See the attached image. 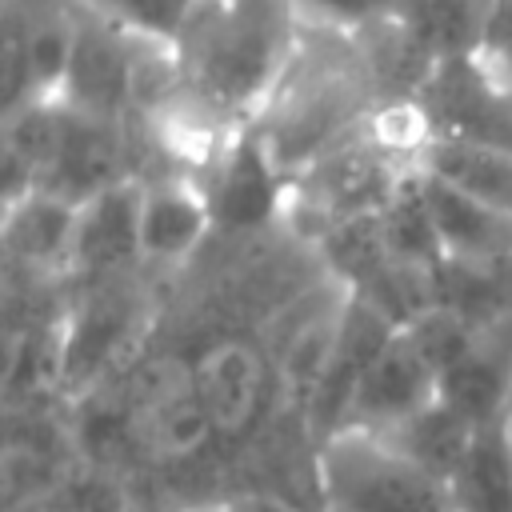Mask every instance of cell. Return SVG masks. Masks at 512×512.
<instances>
[{
  "label": "cell",
  "instance_id": "obj_12",
  "mask_svg": "<svg viewBox=\"0 0 512 512\" xmlns=\"http://www.w3.org/2000/svg\"><path fill=\"white\" fill-rule=\"evenodd\" d=\"M212 212L192 176H156L144 180L140 204V256L144 264L172 272L188 264L212 236Z\"/></svg>",
  "mask_w": 512,
  "mask_h": 512
},
{
  "label": "cell",
  "instance_id": "obj_4",
  "mask_svg": "<svg viewBox=\"0 0 512 512\" xmlns=\"http://www.w3.org/2000/svg\"><path fill=\"white\" fill-rule=\"evenodd\" d=\"M320 512H452L448 484L384 432L336 428L316 448Z\"/></svg>",
  "mask_w": 512,
  "mask_h": 512
},
{
  "label": "cell",
  "instance_id": "obj_8",
  "mask_svg": "<svg viewBox=\"0 0 512 512\" xmlns=\"http://www.w3.org/2000/svg\"><path fill=\"white\" fill-rule=\"evenodd\" d=\"M136 40L80 8H72V48L56 96L88 116L128 120L132 112Z\"/></svg>",
  "mask_w": 512,
  "mask_h": 512
},
{
  "label": "cell",
  "instance_id": "obj_15",
  "mask_svg": "<svg viewBox=\"0 0 512 512\" xmlns=\"http://www.w3.org/2000/svg\"><path fill=\"white\" fill-rule=\"evenodd\" d=\"M452 512H512V416L476 424L452 476Z\"/></svg>",
  "mask_w": 512,
  "mask_h": 512
},
{
  "label": "cell",
  "instance_id": "obj_2",
  "mask_svg": "<svg viewBox=\"0 0 512 512\" xmlns=\"http://www.w3.org/2000/svg\"><path fill=\"white\" fill-rule=\"evenodd\" d=\"M304 24L296 0H200L172 44L176 96L224 132L252 128L284 80Z\"/></svg>",
  "mask_w": 512,
  "mask_h": 512
},
{
  "label": "cell",
  "instance_id": "obj_10",
  "mask_svg": "<svg viewBox=\"0 0 512 512\" xmlns=\"http://www.w3.org/2000/svg\"><path fill=\"white\" fill-rule=\"evenodd\" d=\"M140 204H144V180H120L80 204L72 260H68L72 284H92V280L120 276L144 264Z\"/></svg>",
  "mask_w": 512,
  "mask_h": 512
},
{
  "label": "cell",
  "instance_id": "obj_18",
  "mask_svg": "<svg viewBox=\"0 0 512 512\" xmlns=\"http://www.w3.org/2000/svg\"><path fill=\"white\" fill-rule=\"evenodd\" d=\"M68 4L128 32L132 40L176 44V36L184 32V24L200 0H68Z\"/></svg>",
  "mask_w": 512,
  "mask_h": 512
},
{
  "label": "cell",
  "instance_id": "obj_6",
  "mask_svg": "<svg viewBox=\"0 0 512 512\" xmlns=\"http://www.w3.org/2000/svg\"><path fill=\"white\" fill-rule=\"evenodd\" d=\"M412 100L432 136L512 148V84L480 48L440 60Z\"/></svg>",
  "mask_w": 512,
  "mask_h": 512
},
{
  "label": "cell",
  "instance_id": "obj_19",
  "mask_svg": "<svg viewBox=\"0 0 512 512\" xmlns=\"http://www.w3.org/2000/svg\"><path fill=\"white\" fill-rule=\"evenodd\" d=\"M480 52L512 84V0H492L488 4V24H484Z\"/></svg>",
  "mask_w": 512,
  "mask_h": 512
},
{
  "label": "cell",
  "instance_id": "obj_7",
  "mask_svg": "<svg viewBox=\"0 0 512 512\" xmlns=\"http://www.w3.org/2000/svg\"><path fill=\"white\" fill-rule=\"evenodd\" d=\"M196 184L208 200L216 232H260L288 216L292 180L256 128L236 132Z\"/></svg>",
  "mask_w": 512,
  "mask_h": 512
},
{
  "label": "cell",
  "instance_id": "obj_16",
  "mask_svg": "<svg viewBox=\"0 0 512 512\" xmlns=\"http://www.w3.org/2000/svg\"><path fill=\"white\" fill-rule=\"evenodd\" d=\"M420 172L512 216V148L432 136L420 152Z\"/></svg>",
  "mask_w": 512,
  "mask_h": 512
},
{
  "label": "cell",
  "instance_id": "obj_1",
  "mask_svg": "<svg viewBox=\"0 0 512 512\" xmlns=\"http://www.w3.org/2000/svg\"><path fill=\"white\" fill-rule=\"evenodd\" d=\"M352 288L288 216L260 232H212L164 272L132 352L68 400V444L116 476L136 512L220 508L272 492L316 496V396Z\"/></svg>",
  "mask_w": 512,
  "mask_h": 512
},
{
  "label": "cell",
  "instance_id": "obj_5",
  "mask_svg": "<svg viewBox=\"0 0 512 512\" xmlns=\"http://www.w3.org/2000/svg\"><path fill=\"white\" fill-rule=\"evenodd\" d=\"M416 172V164L400 160L380 136L364 124L348 140L320 152L308 168L292 176L288 192V224L308 240H320L332 224L376 216L396 188Z\"/></svg>",
  "mask_w": 512,
  "mask_h": 512
},
{
  "label": "cell",
  "instance_id": "obj_9",
  "mask_svg": "<svg viewBox=\"0 0 512 512\" xmlns=\"http://www.w3.org/2000/svg\"><path fill=\"white\" fill-rule=\"evenodd\" d=\"M436 368L420 356V348L408 340L404 328L388 336V344L376 352V360L364 368L360 384L352 388L344 416L336 428H368V432H388L424 404L436 400Z\"/></svg>",
  "mask_w": 512,
  "mask_h": 512
},
{
  "label": "cell",
  "instance_id": "obj_20",
  "mask_svg": "<svg viewBox=\"0 0 512 512\" xmlns=\"http://www.w3.org/2000/svg\"><path fill=\"white\" fill-rule=\"evenodd\" d=\"M224 512H304L300 504L284 500V496H272V492H248V496H236L228 504H220Z\"/></svg>",
  "mask_w": 512,
  "mask_h": 512
},
{
  "label": "cell",
  "instance_id": "obj_3",
  "mask_svg": "<svg viewBox=\"0 0 512 512\" xmlns=\"http://www.w3.org/2000/svg\"><path fill=\"white\" fill-rule=\"evenodd\" d=\"M380 104L384 96L360 32L308 20L284 80L252 128L292 180L320 152L364 128Z\"/></svg>",
  "mask_w": 512,
  "mask_h": 512
},
{
  "label": "cell",
  "instance_id": "obj_14",
  "mask_svg": "<svg viewBox=\"0 0 512 512\" xmlns=\"http://www.w3.org/2000/svg\"><path fill=\"white\" fill-rule=\"evenodd\" d=\"M76 212L80 204L32 188L16 204L4 208V252L8 264L24 276H60L68 280L72 260V236H76Z\"/></svg>",
  "mask_w": 512,
  "mask_h": 512
},
{
  "label": "cell",
  "instance_id": "obj_17",
  "mask_svg": "<svg viewBox=\"0 0 512 512\" xmlns=\"http://www.w3.org/2000/svg\"><path fill=\"white\" fill-rule=\"evenodd\" d=\"M384 436L392 444H400L416 464H424L432 476H440L448 484V476H452V468H456V460H460V452H464V444L472 436V424L436 396L432 404H424L420 412H412L408 420L388 428Z\"/></svg>",
  "mask_w": 512,
  "mask_h": 512
},
{
  "label": "cell",
  "instance_id": "obj_13",
  "mask_svg": "<svg viewBox=\"0 0 512 512\" xmlns=\"http://www.w3.org/2000/svg\"><path fill=\"white\" fill-rule=\"evenodd\" d=\"M420 188H424L448 264L484 268V272L512 268V216L508 212L488 208L428 172H420Z\"/></svg>",
  "mask_w": 512,
  "mask_h": 512
},
{
  "label": "cell",
  "instance_id": "obj_21",
  "mask_svg": "<svg viewBox=\"0 0 512 512\" xmlns=\"http://www.w3.org/2000/svg\"><path fill=\"white\" fill-rule=\"evenodd\" d=\"M184 512H224V508H184Z\"/></svg>",
  "mask_w": 512,
  "mask_h": 512
},
{
  "label": "cell",
  "instance_id": "obj_11",
  "mask_svg": "<svg viewBox=\"0 0 512 512\" xmlns=\"http://www.w3.org/2000/svg\"><path fill=\"white\" fill-rule=\"evenodd\" d=\"M436 396L472 428L512 416V308L476 328L464 356L440 376Z\"/></svg>",
  "mask_w": 512,
  "mask_h": 512
}]
</instances>
